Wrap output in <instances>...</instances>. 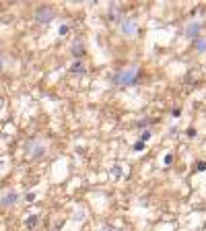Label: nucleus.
<instances>
[{
    "label": "nucleus",
    "instance_id": "1",
    "mask_svg": "<svg viewBox=\"0 0 206 231\" xmlns=\"http://www.w3.org/2000/svg\"><path fill=\"white\" fill-rule=\"evenodd\" d=\"M136 81H138V68H124V70H120L116 77H113V83L116 85H134Z\"/></svg>",
    "mask_w": 206,
    "mask_h": 231
},
{
    "label": "nucleus",
    "instance_id": "2",
    "mask_svg": "<svg viewBox=\"0 0 206 231\" xmlns=\"http://www.w3.org/2000/svg\"><path fill=\"white\" fill-rule=\"evenodd\" d=\"M35 19H37L39 23H48V21L54 19V10L48 8V6H39V8L35 10Z\"/></svg>",
    "mask_w": 206,
    "mask_h": 231
},
{
    "label": "nucleus",
    "instance_id": "3",
    "mask_svg": "<svg viewBox=\"0 0 206 231\" xmlns=\"http://www.w3.org/2000/svg\"><path fill=\"white\" fill-rule=\"evenodd\" d=\"M122 31H124V35H134L136 33V21L134 19H124L122 21Z\"/></svg>",
    "mask_w": 206,
    "mask_h": 231
},
{
    "label": "nucleus",
    "instance_id": "4",
    "mask_svg": "<svg viewBox=\"0 0 206 231\" xmlns=\"http://www.w3.org/2000/svg\"><path fill=\"white\" fill-rule=\"evenodd\" d=\"M17 198H19V194L17 192H6V194H2V198H0V204L2 206H12L15 202H17Z\"/></svg>",
    "mask_w": 206,
    "mask_h": 231
},
{
    "label": "nucleus",
    "instance_id": "5",
    "mask_svg": "<svg viewBox=\"0 0 206 231\" xmlns=\"http://www.w3.org/2000/svg\"><path fill=\"white\" fill-rule=\"evenodd\" d=\"M200 29H202L200 23H190L188 29H186V35L192 37V39H198V37H200Z\"/></svg>",
    "mask_w": 206,
    "mask_h": 231
},
{
    "label": "nucleus",
    "instance_id": "6",
    "mask_svg": "<svg viewBox=\"0 0 206 231\" xmlns=\"http://www.w3.org/2000/svg\"><path fill=\"white\" fill-rule=\"evenodd\" d=\"M120 19H124V17H120V10L113 6L111 8V13H109V21H120Z\"/></svg>",
    "mask_w": 206,
    "mask_h": 231
},
{
    "label": "nucleus",
    "instance_id": "7",
    "mask_svg": "<svg viewBox=\"0 0 206 231\" xmlns=\"http://www.w3.org/2000/svg\"><path fill=\"white\" fill-rule=\"evenodd\" d=\"M37 223H39V217H35V215H33V217H29V219H27V223H25V225H27L29 229H33V227H37Z\"/></svg>",
    "mask_w": 206,
    "mask_h": 231
},
{
    "label": "nucleus",
    "instance_id": "8",
    "mask_svg": "<svg viewBox=\"0 0 206 231\" xmlns=\"http://www.w3.org/2000/svg\"><path fill=\"white\" fill-rule=\"evenodd\" d=\"M72 54H74V56H83V43H80V41H76V45L72 48Z\"/></svg>",
    "mask_w": 206,
    "mask_h": 231
},
{
    "label": "nucleus",
    "instance_id": "9",
    "mask_svg": "<svg viewBox=\"0 0 206 231\" xmlns=\"http://www.w3.org/2000/svg\"><path fill=\"white\" fill-rule=\"evenodd\" d=\"M196 48L200 52H206V39H196Z\"/></svg>",
    "mask_w": 206,
    "mask_h": 231
},
{
    "label": "nucleus",
    "instance_id": "10",
    "mask_svg": "<svg viewBox=\"0 0 206 231\" xmlns=\"http://www.w3.org/2000/svg\"><path fill=\"white\" fill-rule=\"evenodd\" d=\"M70 70H72V72H85V66H83L80 62H76V64H72Z\"/></svg>",
    "mask_w": 206,
    "mask_h": 231
},
{
    "label": "nucleus",
    "instance_id": "11",
    "mask_svg": "<svg viewBox=\"0 0 206 231\" xmlns=\"http://www.w3.org/2000/svg\"><path fill=\"white\" fill-rule=\"evenodd\" d=\"M148 138H151V130H144V132H142V138H140V143H146Z\"/></svg>",
    "mask_w": 206,
    "mask_h": 231
},
{
    "label": "nucleus",
    "instance_id": "12",
    "mask_svg": "<svg viewBox=\"0 0 206 231\" xmlns=\"http://www.w3.org/2000/svg\"><path fill=\"white\" fill-rule=\"evenodd\" d=\"M142 149H144V143H140V141L134 145V151H142Z\"/></svg>",
    "mask_w": 206,
    "mask_h": 231
},
{
    "label": "nucleus",
    "instance_id": "13",
    "mask_svg": "<svg viewBox=\"0 0 206 231\" xmlns=\"http://www.w3.org/2000/svg\"><path fill=\"white\" fill-rule=\"evenodd\" d=\"M68 29H70L68 25H62V27H60V35H66V33H68Z\"/></svg>",
    "mask_w": 206,
    "mask_h": 231
},
{
    "label": "nucleus",
    "instance_id": "14",
    "mask_svg": "<svg viewBox=\"0 0 206 231\" xmlns=\"http://www.w3.org/2000/svg\"><path fill=\"white\" fill-rule=\"evenodd\" d=\"M25 198H27V200H29V202H31V200H35V192H29V194H27V196H25Z\"/></svg>",
    "mask_w": 206,
    "mask_h": 231
},
{
    "label": "nucleus",
    "instance_id": "15",
    "mask_svg": "<svg viewBox=\"0 0 206 231\" xmlns=\"http://www.w3.org/2000/svg\"><path fill=\"white\" fill-rule=\"evenodd\" d=\"M206 169V163H198V171H204Z\"/></svg>",
    "mask_w": 206,
    "mask_h": 231
},
{
    "label": "nucleus",
    "instance_id": "16",
    "mask_svg": "<svg viewBox=\"0 0 206 231\" xmlns=\"http://www.w3.org/2000/svg\"><path fill=\"white\" fill-rule=\"evenodd\" d=\"M0 70H2V58H0Z\"/></svg>",
    "mask_w": 206,
    "mask_h": 231
}]
</instances>
